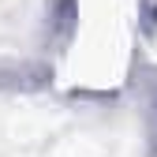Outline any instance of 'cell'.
Here are the masks:
<instances>
[{"label": "cell", "instance_id": "cell-1", "mask_svg": "<svg viewBox=\"0 0 157 157\" xmlns=\"http://www.w3.org/2000/svg\"><path fill=\"white\" fill-rule=\"evenodd\" d=\"M150 146H153V157H157V105L150 112Z\"/></svg>", "mask_w": 157, "mask_h": 157}]
</instances>
